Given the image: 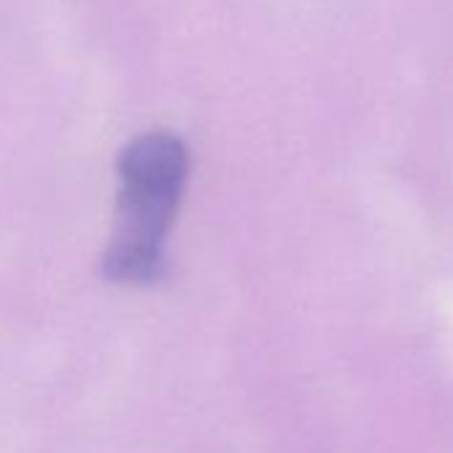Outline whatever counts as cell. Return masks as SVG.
Returning a JSON list of instances; mask_svg holds the SVG:
<instances>
[{
    "mask_svg": "<svg viewBox=\"0 0 453 453\" xmlns=\"http://www.w3.org/2000/svg\"><path fill=\"white\" fill-rule=\"evenodd\" d=\"M118 233L104 254L112 283L144 286L163 275V235L179 205L187 165L165 147L144 144L118 157Z\"/></svg>",
    "mask_w": 453,
    "mask_h": 453,
    "instance_id": "1",
    "label": "cell"
}]
</instances>
